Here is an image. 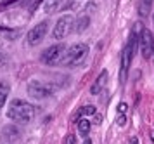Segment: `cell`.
Instances as JSON below:
<instances>
[{"mask_svg": "<svg viewBox=\"0 0 154 144\" xmlns=\"http://www.w3.org/2000/svg\"><path fill=\"white\" fill-rule=\"evenodd\" d=\"M144 30V24L142 23H135V26H133V31L130 35V40L128 43L125 45L123 49V52H121V68H119V73H121V82H125L126 80V73H128V69H130V64L133 61V56H135V50L139 47V35L140 31Z\"/></svg>", "mask_w": 154, "mask_h": 144, "instance_id": "6da1fadb", "label": "cell"}, {"mask_svg": "<svg viewBox=\"0 0 154 144\" xmlns=\"http://www.w3.org/2000/svg\"><path fill=\"white\" fill-rule=\"evenodd\" d=\"M35 117V108L29 103L23 101V99H14L9 103V110H7V118L12 120L17 125H26L29 123Z\"/></svg>", "mask_w": 154, "mask_h": 144, "instance_id": "7a4b0ae2", "label": "cell"}, {"mask_svg": "<svg viewBox=\"0 0 154 144\" xmlns=\"http://www.w3.org/2000/svg\"><path fill=\"white\" fill-rule=\"evenodd\" d=\"M87 54H88V45L87 43H75L69 49H66L63 64L69 66V68H75V66H78V64H82L85 61Z\"/></svg>", "mask_w": 154, "mask_h": 144, "instance_id": "3957f363", "label": "cell"}, {"mask_svg": "<svg viewBox=\"0 0 154 144\" xmlns=\"http://www.w3.org/2000/svg\"><path fill=\"white\" fill-rule=\"evenodd\" d=\"M64 54H66L64 43H56V45H50L43 50L42 56H40V61L47 66H56L59 62H63Z\"/></svg>", "mask_w": 154, "mask_h": 144, "instance_id": "277c9868", "label": "cell"}, {"mask_svg": "<svg viewBox=\"0 0 154 144\" xmlns=\"http://www.w3.org/2000/svg\"><path fill=\"white\" fill-rule=\"evenodd\" d=\"M73 24H75V18L71 14H64L63 18H59V21L54 26V31H52V37L56 40H63L64 37H68L69 31L73 30Z\"/></svg>", "mask_w": 154, "mask_h": 144, "instance_id": "5b68a950", "label": "cell"}, {"mask_svg": "<svg viewBox=\"0 0 154 144\" xmlns=\"http://www.w3.org/2000/svg\"><path fill=\"white\" fill-rule=\"evenodd\" d=\"M139 47H140V52H142V57L144 59H151L154 54V37L152 33L144 28L139 35Z\"/></svg>", "mask_w": 154, "mask_h": 144, "instance_id": "8992f818", "label": "cell"}, {"mask_svg": "<svg viewBox=\"0 0 154 144\" xmlns=\"http://www.w3.org/2000/svg\"><path fill=\"white\" fill-rule=\"evenodd\" d=\"M54 92V87L50 83H43V82H29L28 83V96L33 99H45Z\"/></svg>", "mask_w": 154, "mask_h": 144, "instance_id": "52a82bcc", "label": "cell"}, {"mask_svg": "<svg viewBox=\"0 0 154 144\" xmlns=\"http://www.w3.org/2000/svg\"><path fill=\"white\" fill-rule=\"evenodd\" d=\"M47 30H49V21H42V23L35 24V26L28 31V37H26L28 43L29 45H36V43H40V42L43 40V37L47 35Z\"/></svg>", "mask_w": 154, "mask_h": 144, "instance_id": "ba28073f", "label": "cell"}, {"mask_svg": "<svg viewBox=\"0 0 154 144\" xmlns=\"http://www.w3.org/2000/svg\"><path fill=\"white\" fill-rule=\"evenodd\" d=\"M19 139H21V130L16 125H7V127H4L2 132H0V141H4V144L16 142Z\"/></svg>", "mask_w": 154, "mask_h": 144, "instance_id": "9c48e42d", "label": "cell"}, {"mask_svg": "<svg viewBox=\"0 0 154 144\" xmlns=\"http://www.w3.org/2000/svg\"><path fill=\"white\" fill-rule=\"evenodd\" d=\"M107 78H109V73L107 71H102L100 75L97 76V80L94 82V85L90 87V92L94 94V96H97V94H100L102 90H104V87H106V82H107Z\"/></svg>", "mask_w": 154, "mask_h": 144, "instance_id": "30bf717a", "label": "cell"}, {"mask_svg": "<svg viewBox=\"0 0 154 144\" xmlns=\"http://www.w3.org/2000/svg\"><path fill=\"white\" fill-rule=\"evenodd\" d=\"M90 129H92L90 120H87V118H80V120H78V134H80L82 137H87V136L90 134Z\"/></svg>", "mask_w": 154, "mask_h": 144, "instance_id": "8fae6325", "label": "cell"}, {"mask_svg": "<svg viewBox=\"0 0 154 144\" xmlns=\"http://www.w3.org/2000/svg\"><path fill=\"white\" fill-rule=\"evenodd\" d=\"M88 24H90V18L85 16V14H82V16H78L76 23H75V31L82 33V31H85V30L88 28Z\"/></svg>", "mask_w": 154, "mask_h": 144, "instance_id": "7c38bea8", "label": "cell"}, {"mask_svg": "<svg viewBox=\"0 0 154 144\" xmlns=\"http://www.w3.org/2000/svg\"><path fill=\"white\" fill-rule=\"evenodd\" d=\"M151 5H152V0H139V16H142V18L149 16Z\"/></svg>", "mask_w": 154, "mask_h": 144, "instance_id": "4fadbf2b", "label": "cell"}, {"mask_svg": "<svg viewBox=\"0 0 154 144\" xmlns=\"http://www.w3.org/2000/svg\"><path fill=\"white\" fill-rule=\"evenodd\" d=\"M76 113H78V118H83V117H94V115L97 113V110H95V106L88 104V106H83V108H80V110H78Z\"/></svg>", "mask_w": 154, "mask_h": 144, "instance_id": "5bb4252c", "label": "cell"}, {"mask_svg": "<svg viewBox=\"0 0 154 144\" xmlns=\"http://www.w3.org/2000/svg\"><path fill=\"white\" fill-rule=\"evenodd\" d=\"M9 90H11V87H9L7 83H5V82H0V108L5 104V101H7Z\"/></svg>", "mask_w": 154, "mask_h": 144, "instance_id": "9a60e30c", "label": "cell"}, {"mask_svg": "<svg viewBox=\"0 0 154 144\" xmlns=\"http://www.w3.org/2000/svg\"><path fill=\"white\" fill-rule=\"evenodd\" d=\"M57 5V0H49L47 4H45V12H52Z\"/></svg>", "mask_w": 154, "mask_h": 144, "instance_id": "2e32d148", "label": "cell"}, {"mask_svg": "<svg viewBox=\"0 0 154 144\" xmlns=\"http://www.w3.org/2000/svg\"><path fill=\"white\" fill-rule=\"evenodd\" d=\"M125 122H126L125 115H121V113H118V117H116V123H118L119 127H123V125H125Z\"/></svg>", "mask_w": 154, "mask_h": 144, "instance_id": "e0dca14e", "label": "cell"}, {"mask_svg": "<svg viewBox=\"0 0 154 144\" xmlns=\"http://www.w3.org/2000/svg\"><path fill=\"white\" fill-rule=\"evenodd\" d=\"M126 110H128V106H126V103H119L118 104V113H121V115H125Z\"/></svg>", "mask_w": 154, "mask_h": 144, "instance_id": "ac0fdd59", "label": "cell"}, {"mask_svg": "<svg viewBox=\"0 0 154 144\" xmlns=\"http://www.w3.org/2000/svg\"><path fill=\"white\" fill-rule=\"evenodd\" d=\"M64 144H76L75 136H68V137H66V141H64Z\"/></svg>", "mask_w": 154, "mask_h": 144, "instance_id": "d6986e66", "label": "cell"}, {"mask_svg": "<svg viewBox=\"0 0 154 144\" xmlns=\"http://www.w3.org/2000/svg\"><path fill=\"white\" fill-rule=\"evenodd\" d=\"M5 62H7V56L0 50V66H2V64H5Z\"/></svg>", "mask_w": 154, "mask_h": 144, "instance_id": "ffe728a7", "label": "cell"}, {"mask_svg": "<svg viewBox=\"0 0 154 144\" xmlns=\"http://www.w3.org/2000/svg\"><path fill=\"white\" fill-rule=\"evenodd\" d=\"M128 141H130L128 144H139V139H137V137H130Z\"/></svg>", "mask_w": 154, "mask_h": 144, "instance_id": "44dd1931", "label": "cell"}, {"mask_svg": "<svg viewBox=\"0 0 154 144\" xmlns=\"http://www.w3.org/2000/svg\"><path fill=\"white\" fill-rule=\"evenodd\" d=\"M17 0H4V5H11V4H14Z\"/></svg>", "mask_w": 154, "mask_h": 144, "instance_id": "7402d4cb", "label": "cell"}, {"mask_svg": "<svg viewBox=\"0 0 154 144\" xmlns=\"http://www.w3.org/2000/svg\"><path fill=\"white\" fill-rule=\"evenodd\" d=\"M149 134H151V141L154 142V129H151V132H149Z\"/></svg>", "mask_w": 154, "mask_h": 144, "instance_id": "603a6c76", "label": "cell"}, {"mask_svg": "<svg viewBox=\"0 0 154 144\" xmlns=\"http://www.w3.org/2000/svg\"><path fill=\"white\" fill-rule=\"evenodd\" d=\"M83 144H92V141H90V139H85V142Z\"/></svg>", "mask_w": 154, "mask_h": 144, "instance_id": "cb8c5ba5", "label": "cell"}, {"mask_svg": "<svg viewBox=\"0 0 154 144\" xmlns=\"http://www.w3.org/2000/svg\"><path fill=\"white\" fill-rule=\"evenodd\" d=\"M152 21H154V14H152Z\"/></svg>", "mask_w": 154, "mask_h": 144, "instance_id": "d4e9b609", "label": "cell"}, {"mask_svg": "<svg viewBox=\"0 0 154 144\" xmlns=\"http://www.w3.org/2000/svg\"><path fill=\"white\" fill-rule=\"evenodd\" d=\"M152 59H154V54H152Z\"/></svg>", "mask_w": 154, "mask_h": 144, "instance_id": "484cf974", "label": "cell"}, {"mask_svg": "<svg viewBox=\"0 0 154 144\" xmlns=\"http://www.w3.org/2000/svg\"><path fill=\"white\" fill-rule=\"evenodd\" d=\"M2 144H4V142H2Z\"/></svg>", "mask_w": 154, "mask_h": 144, "instance_id": "4316f807", "label": "cell"}]
</instances>
